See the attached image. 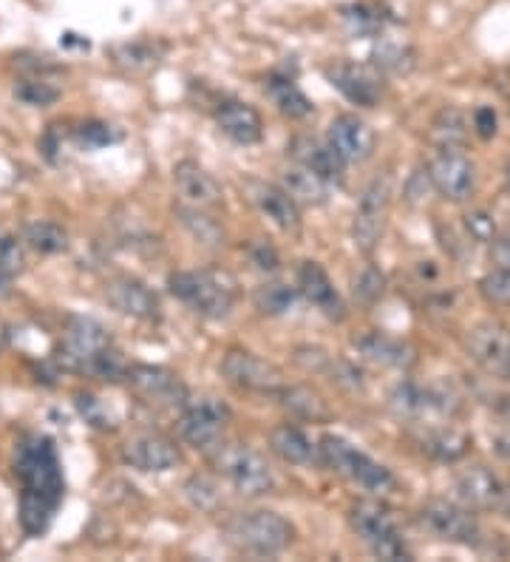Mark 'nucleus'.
Listing matches in <instances>:
<instances>
[{
    "label": "nucleus",
    "mask_w": 510,
    "mask_h": 562,
    "mask_svg": "<svg viewBox=\"0 0 510 562\" xmlns=\"http://www.w3.org/2000/svg\"><path fill=\"white\" fill-rule=\"evenodd\" d=\"M227 537L247 554L256 557H279L295 542V526L279 512L256 508L241 512L227 522Z\"/></svg>",
    "instance_id": "5"
},
{
    "label": "nucleus",
    "mask_w": 510,
    "mask_h": 562,
    "mask_svg": "<svg viewBox=\"0 0 510 562\" xmlns=\"http://www.w3.org/2000/svg\"><path fill=\"white\" fill-rule=\"evenodd\" d=\"M471 125H474V131L479 134L483 139H490L494 134H497V111L490 109V105H479V109L471 114Z\"/></svg>",
    "instance_id": "46"
},
{
    "label": "nucleus",
    "mask_w": 510,
    "mask_h": 562,
    "mask_svg": "<svg viewBox=\"0 0 510 562\" xmlns=\"http://www.w3.org/2000/svg\"><path fill=\"white\" fill-rule=\"evenodd\" d=\"M508 341L510 336L499 327V324H476L468 333L465 347H468V356L474 358L485 372L499 375L505 363V352H508Z\"/></svg>",
    "instance_id": "26"
},
{
    "label": "nucleus",
    "mask_w": 510,
    "mask_h": 562,
    "mask_svg": "<svg viewBox=\"0 0 510 562\" xmlns=\"http://www.w3.org/2000/svg\"><path fill=\"white\" fill-rule=\"evenodd\" d=\"M315 458L320 460V467L329 469L332 474H340V477H347L354 486H361L363 492L392 494L397 488V477L392 474V469L369 458L366 452H361L358 446H352L340 435H324L315 443Z\"/></svg>",
    "instance_id": "3"
},
{
    "label": "nucleus",
    "mask_w": 510,
    "mask_h": 562,
    "mask_svg": "<svg viewBox=\"0 0 510 562\" xmlns=\"http://www.w3.org/2000/svg\"><path fill=\"white\" fill-rule=\"evenodd\" d=\"M114 55H116V63H120V66H128L131 71H148L154 69L159 60L157 46L148 41H134V43H125V46H116Z\"/></svg>",
    "instance_id": "37"
},
{
    "label": "nucleus",
    "mask_w": 510,
    "mask_h": 562,
    "mask_svg": "<svg viewBox=\"0 0 510 562\" xmlns=\"http://www.w3.org/2000/svg\"><path fill=\"white\" fill-rule=\"evenodd\" d=\"M12 295V276L0 270V299H9Z\"/></svg>",
    "instance_id": "50"
},
{
    "label": "nucleus",
    "mask_w": 510,
    "mask_h": 562,
    "mask_svg": "<svg viewBox=\"0 0 510 562\" xmlns=\"http://www.w3.org/2000/svg\"><path fill=\"white\" fill-rule=\"evenodd\" d=\"M340 18H343V26L349 29V35L354 37L383 35L388 23H392V18L374 3H354V7L343 9Z\"/></svg>",
    "instance_id": "35"
},
{
    "label": "nucleus",
    "mask_w": 510,
    "mask_h": 562,
    "mask_svg": "<svg viewBox=\"0 0 510 562\" xmlns=\"http://www.w3.org/2000/svg\"><path fill=\"white\" fill-rule=\"evenodd\" d=\"M252 265L259 270H275L279 268V254L267 241H259V245H252Z\"/></svg>",
    "instance_id": "48"
},
{
    "label": "nucleus",
    "mask_w": 510,
    "mask_h": 562,
    "mask_svg": "<svg viewBox=\"0 0 510 562\" xmlns=\"http://www.w3.org/2000/svg\"><path fill=\"white\" fill-rule=\"evenodd\" d=\"M207 463L218 477H225L238 494L245 497H264V494L275 492V472L261 458L256 449L245 443H225L218 440L213 449H207Z\"/></svg>",
    "instance_id": "4"
},
{
    "label": "nucleus",
    "mask_w": 510,
    "mask_h": 562,
    "mask_svg": "<svg viewBox=\"0 0 510 562\" xmlns=\"http://www.w3.org/2000/svg\"><path fill=\"white\" fill-rule=\"evenodd\" d=\"M75 406H77V412L82 415V420H86L89 426H94V429H100V432H109V429H114V420H111L109 406L102 404L97 395H91V392H77Z\"/></svg>",
    "instance_id": "40"
},
{
    "label": "nucleus",
    "mask_w": 510,
    "mask_h": 562,
    "mask_svg": "<svg viewBox=\"0 0 510 562\" xmlns=\"http://www.w3.org/2000/svg\"><path fill=\"white\" fill-rule=\"evenodd\" d=\"M14 477L21 483L18 520L23 535L43 537L66 497L60 452L48 435H29L14 449Z\"/></svg>",
    "instance_id": "1"
},
{
    "label": "nucleus",
    "mask_w": 510,
    "mask_h": 562,
    "mask_svg": "<svg viewBox=\"0 0 510 562\" xmlns=\"http://www.w3.org/2000/svg\"><path fill=\"white\" fill-rule=\"evenodd\" d=\"M327 80L332 89L347 97L349 103L361 105V109H374L383 97V75L374 66L363 63H335L327 69Z\"/></svg>",
    "instance_id": "16"
},
{
    "label": "nucleus",
    "mask_w": 510,
    "mask_h": 562,
    "mask_svg": "<svg viewBox=\"0 0 510 562\" xmlns=\"http://www.w3.org/2000/svg\"><path fill=\"white\" fill-rule=\"evenodd\" d=\"M275 398H279L281 406H284V409L298 420H313V424H324V420L332 418V409H329L327 401L320 398L315 390H309V386H290V384H286L284 390L275 395Z\"/></svg>",
    "instance_id": "30"
},
{
    "label": "nucleus",
    "mask_w": 510,
    "mask_h": 562,
    "mask_svg": "<svg viewBox=\"0 0 510 562\" xmlns=\"http://www.w3.org/2000/svg\"><path fill=\"white\" fill-rule=\"evenodd\" d=\"M374 69L381 71H388V75H403V71H408L411 66H415V60H411V52H408L406 46H397V43H386V46H381V52L374 55Z\"/></svg>",
    "instance_id": "43"
},
{
    "label": "nucleus",
    "mask_w": 510,
    "mask_h": 562,
    "mask_svg": "<svg viewBox=\"0 0 510 562\" xmlns=\"http://www.w3.org/2000/svg\"><path fill=\"white\" fill-rule=\"evenodd\" d=\"M230 424V409L216 398H191L179 409V438L196 452H207L225 438Z\"/></svg>",
    "instance_id": "8"
},
{
    "label": "nucleus",
    "mask_w": 510,
    "mask_h": 562,
    "mask_svg": "<svg viewBox=\"0 0 510 562\" xmlns=\"http://www.w3.org/2000/svg\"><path fill=\"white\" fill-rule=\"evenodd\" d=\"M105 299L123 316L139 318V322H162L159 295L136 276H114L105 281Z\"/></svg>",
    "instance_id": "13"
},
{
    "label": "nucleus",
    "mask_w": 510,
    "mask_h": 562,
    "mask_svg": "<svg viewBox=\"0 0 510 562\" xmlns=\"http://www.w3.org/2000/svg\"><path fill=\"white\" fill-rule=\"evenodd\" d=\"M123 460L131 469H139V472L148 474H162L177 469L182 463V454H179L177 443L165 435L157 432H143L134 435L128 443L123 446Z\"/></svg>",
    "instance_id": "18"
},
{
    "label": "nucleus",
    "mask_w": 510,
    "mask_h": 562,
    "mask_svg": "<svg viewBox=\"0 0 510 562\" xmlns=\"http://www.w3.org/2000/svg\"><path fill=\"white\" fill-rule=\"evenodd\" d=\"M116 139H120V134H116L109 123H100V120H89V123H82L80 128H77V143H80L82 148H89V151L105 148V145L116 143Z\"/></svg>",
    "instance_id": "44"
},
{
    "label": "nucleus",
    "mask_w": 510,
    "mask_h": 562,
    "mask_svg": "<svg viewBox=\"0 0 510 562\" xmlns=\"http://www.w3.org/2000/svg\"><path fill=\"white\" fill-rule=\"evenodd\" d=\"M479 295L494 307H510V270H490L479 279Z\"/></svg>",
    "instance_id": "41"
},
{
    "label": "nucleus",
    "mask_w": 510,
    "mask_h": 562,
    "mask_svg": "<svg viewBox=\"0 0 510 562\" xmlns=\"http://www.w3.org/2000/svg\"><path fill=\"white\" fill-rule=\"evenodd\" d=\"M490 245H494V250H490V256H494V265L502 270H510V234L497 236V239L490 241Z\"/></svg>",
    "instance_id": "49"
},
{
    "label": "nucleus",
    "mask_w": 510,
    "mask_h": 562,
    "mask_svg": "<svg viewBox=\"0 0 510 562\" xmlns=\"http://www.w3.org/2000/svg\"><path fill=\"white\" fill-rule=\"evenodd\" d=\"M499 378L510 381V341H508V352H505V363H502V372H499Z\"/></svg>",
    "instance_id": "51"
},
{
    "label": "nucleus",
    "mask_w": 510,
    "mask_h": 562,
    "mask_svg": "<svg viewBox=\"0 0 510 562\" xmlns=\"http://www.w3.org/2000/svg\"><path fill=\"white\" fill-rule=\"evenodd\" d=\"M281 188H284V191L298 202V205H315V207L327 205L329 196H332L335 191V188L329 186V182H324L318 173H313L309 168H304V165L298 162L284 168V173H281Z\"/></svg>",
    "instance_id": "27"
},
{
    "label": "nucleus",
    "mask_w": 510,
    "mask_h": 562,
    "mask_svg": "<svg viewBox=\"0 0 510 562\" xmlns=\"http://www.w3.org/2000/svg\"><path fill=\"white\" fill-rule=\"evenodd\" d=\"M327 143L347 165L366 162L374 154V131L358 114H338L327 128Z\"/></svg>",
    "instance_id": "19"
},
{
    "label": "nucleus",
    "mask_w": 510,
    "mask_h": 562,
    "mask_svg": "<svg viewBox=\"0 0 510 562\" xmlns=\"http://www.w3.org/2000/svg\"><path fill=\"white\" fill-rule=\"evenodd\" d=\"M173 188L179 193V205L199 207V211H216L225 205V191L218 179L196 159H182L173 165Z\"/></svg>",
    "instance_id": "14"
},
{
    "label": "nucleus",
    "mask_w": 510,
    "mask_h": 562,
    "mask_svg": "<svg viewBox=\"0 0 510 562\" xmlns=\"http://www.w3.org/2000/svg\"><path fill=\"white\" fill-rule=\"evenodd\" d=\"M252 200H256L259 211L264 213L267 220L279 227V231H284V234H298L301 205L284 191V188L259 182V186H252Z\"/></svg>",
    "instance_id": "25"
},
{
    "label": "nucleus",
    "mask_w": 510,
    "mask_h": 562,
    "mask_svg": "<svg viewBox=\"0 0 510 562\" xmlns=\"http://www.w3.org/2000/svg\"><path fill=\"white\" fill-rule=\"evenodd\" d=\"M417 443L437 463H456L471 452V438L454 426H429Z\"/></svg>",
    "instance_id": "28"
},
{
    "label": "nucleus",
    "mask_w": 510,
    "mask_h": 562,
    "mask_svg": "<svg viewBox=\"0 0 510 562\" xmlns=\"http://www.w3.org/2000/svg\"><path fill=\"white\" fill-rule=\"evenodd\" d=\"M499 512H502L505 517H510V488H508V492H505L502 503H499Z\"/></svg>",
    "instance_id": "52"
},
{
    "label": "nucleus",
    "mask_w": 510,
    "mask_h": 562,
    "mask_svg": "<svg viewBox=\"0 0 510 562\" xmlns=\"http://www.w3.org/2000/svg\"><path fill=\"white\" fill-rule=\"evenodd\" d=\"M298 293L304 295L313 307H318L324 316L332 318V322H343V318H347V304H343L338 288H335L329 273L320 268L318 261H301Z\"/></svg>",
    "instance_id": "22"
},
{
    "label": "nucleus",
    "mask_w": 510,
    "mask_h": 562,
    "mask_svg": "<svg viewBox=\"0 0 510 562\" xmlns=\"http://www.w3.org/2000/svg\"><path fill=\"white\" fill-rule=\"evenodd\" d=\"M505 186H508V193H510V157L508 162H505Z\"/></svg>",
    "instance_id": "53"
},
{
    "label": "nucleus",
    "mask_w": 510,
    "mask_h": 562,
    "mask_svg": "<svg viewBox=\"0 0 510 562\" xmlns=\"http://www.w3.org/2000/svg\"><path fill=\"white\" fill-rule=\"evenodd\" d=\"M216 123L225 137L238 145H256L264 137V120L250 103L241 100H222L216 109Z\"/></svg>",
    "instance_id": "23"
},
{
    "label": "nucleus",
    "mask_w": 510,
    "mask_h": 562,
    "mask_svg": "<svg viewBox=\"0 0 510 562\" xmlns=\"http://www.w3.org/2000/svg\"><path fill=\"white\" fill-rule=\"evenodd\" d=\"M270 449L290 467H309L315 460V443L306 438L304 429L293 424H281L272 429Z\"/></svg>",
    "instance_id": "29"
},
{
    "label": "nucleus",
    "mask_w": 510,
    "mask_h": 562,
    "mask_svg": "<svg viewBox=\"0 0 510 562\" xmlns=\"http://www.w3.org/2000/svg\"><path fill=\"white\" fill-rule=\"evenodd\" d=\"M295 302H298V288L293 284H286V281H264L256 288L252 293V304L259 310L261 316H286V313H293Z\"/></svg>",
    "instance_id": "33"
},
{
    "label": "nucleus",
    "mask_w": 510,
    "mask_h": 562,
    "mask_svg": "<svg viewBox=\"0 0 510 562\" xmlns=\"http://www.w3.org/2000/svg\"><path fill=\"white\" fill-rule=\"evenodd\" d=\"M388 202H392V191H388L386 177L372 179L361 200H358L352 222V239L354 247H358L363 256H372L374 250H377V245H381L388 220Z\"/></svg>",
    "instance_id": "11"
},
{
    "label": "nucleus",
    "mask_w": 510,
    "mask_h": 562,
    "mask_svg": "<svg viewBox=\"0 0 510 562\" xmlns=\"http://www.w3.org/2000/svg\"><path fill=\"white\" fill-rule=\"evenodd\" d=\"M383 293H386V276H383L381 268L374 265H366L361 270V276L354 279V299L363 304V307H374L381 302Z\"/></svg>",
    "instance_id": "39"
},
{
    "label": "nucleus",
    "mask_w": 510,
    "mask_h": 562,
    "mask_svg": "<svg viewBox=\"0 0 510 562\" xmlns=\"http://www.w3.org/2000/svg\"><path fill=\"white\" fill-rule=\"evenodd\" d=\"M420 522L431 535L456 546H483V526L463 503L431 501L420 508Z\"/></svg>",
    "instance_id": "12"
},
{
    "label": "nucleus",
    "mask_w": 510,
    "mask_h": 562,
    "mask_svg": "<svg viewBox=\"0 0 510 562\" xmlns=\"http://www.w3.org/2000/svg\"><path fill=\"white\" fill-rule=\"evenodd\" d=\"M177 213L182 216V225L196 236L202 245H218L222 241V227L216 225V220L211 216V211H199V207L179 205Z\"/></svg>",
    "instance_id": "36"
},
{
    "label": "nucleus",
    "mask_w": 510,
    "mask_h": 562,
    "mask_svg": "<svg viewBox=\"0 0 510 562\" xmlns=\"http://www.w3.org/2000/svg\"><path fill=\"white\" fill-rule=\"evenodd\" d=\"M497 452L510 458V401L499 406V432H497Z\"/></svg>",
    "instance_id": "47"
},
{
    "label": "nucleus",
    "mask_w": 510,
    "mask_h": 562,
    "mask_svg": "<svg viewBox=\"0 0 510 562\" xmlns=\"http://www.w3.org/2000/svg\"><path fill=\"white\" fill-rule=\"evenodd\" d=\"M125 384L148 406L157 409H182L191 401V390L182 378L159 363H131L125 372Z\"/></svg>",
    "instance_id": "10"
},
{
    "label": "nucleus",
    "mask_w": 510,
    "mask_h": 562,
    "mask_svg": "<svg viewBox=\"0 0 510 562\" xmlns=\"http://www.w3.org/2000/svg\"><path fill=\"white\" fill-rule=\"evenodd\" d=\"M222 375L238 392H250V395H272L275 398L286 386L284 372L250 350H227L222 358Z\"/></svg>",
    "instance_id": "9"
},
{
    "label": "nucleus",
    "mask_w": 510,
    "mask_h": 562,
    "mask_svg": "<svg viewBox=\"0 0 510 562\" xmlns=\"http://www.w3.org/2000/svg\"><path fill=\"white\" fill-rule=\"evenodd\" d=\"M111 347H114V341H111L109 329L102 327L100 322H94V318H71L66 333H63L57 361L63 363V370L94 378L97 363Z\"/></svg>",
    "instance_id": "7"
},
{
    "label": "nucleus",
    "mask_w": 510,
    "mask_h": 562,
    "mask_svg": "<svg viewBox=\"0 0 510 562\" xmlns=\"http://www.w3.org/2000/svg\"><path fill=\"white\" fill-rule=\"evenodd\" d=\"M354 350L361 352V358L377 363V367H392V370H406L417 361L415 347H408L406 341L386 333H366V336L354 338Z\"/></svg>",
    "instance_id": "24"
},
{
    "label": "nucleus",
    "mask_w": 510,
    "mask_h": 562,
    "mask_svg": "<svg viewBox=\"0 0 510 562\" xmlns=\"http://www.w3.org/2000/svg\"><path fill=\"white\" fill-rule=\"evenodd\" d=\"M290 157H293V162L304 165L313 173H318L332 188H343V182H347V162L335 154V148L329 143H320V139L301 134L290 145Z\"/></svg>",
    "instance_id": "21"
},
{
    "label": "nucleus",
    "mask_w": 510,
    "mask_h": 562,
    "mask_svg": "<svg viewBox=\"0 0 510 562\" xmlns=\"http://www.w3.org/2000/svg\"><path fill=\"white\" fill-rule=\"evenodd\" d=\"M170 295L196 316L222 322L236 307V281L218 270H177L168 276Z\"/></svg>",
    "instance_id": "2"
},
{
    "label": "nucleus",
    "mask_w": 510,
    "mask_h": 562,
    "mask_svg": "<svg viewBox=\"0 0 510 562\" xmlns=\"http://www.w3.org/2000/svg\"><path fill=\"white\" fill-rule=\"evenodd\" d=\"M465 231H468L474 241L490 245V241L497 239V220L485 211H471L468 216H465Z\"/></svg>",
    "instance_id": "45"
},
{
    "label": "nucleus",
    "mask_w": 510,
    "mask_h": 562,
    "mask_svg": "<svg viewBox=\"0 0 510 562\" xmlns=\"http://www.w3.org/2000/svg\"><path fill=\"white\" fill-rule=\"evenodd\" d=\"M14 97H18L21 103L43 109V105H52L60 100V89L52 86L48 80H43V77H26V80H21L14 86Z\"/></svg>",
    "instance_id": "38"
},
{
    "label": "nucleus",
    "mask_w": 510,
    "mask_h": 562,
    "mask_svg": "<svg viewBox=\"0 0 510 562\" xmlns=\"http://www.w3.org/2000/svg\"><path fill=\"white\" fill-rule=\"evenodd\" d=\"M349 526L363 540L369 551L377 560H411L406 540H403L400 528L388 517L386 508L374 501L352 503L349 508Z\"/></svg>",
    "instance_id": "6"
},
{
    "label": "nucleus",
    "mask_w": 510,
    "mask_h": 562,
    "mask_svg": "<svg viewBox=\"0 0 510 562\" xmlns=\"http://www.w3.org/2000/svg\"><path fill=\"white\" fill-rule=\"evenodd\" d=\"M388 406L400 420H415L422 426L451 412L449 398L442 392L417 384V381H400L388 395Z\"/></svg>",
    "instance_id": "15"
},
{
    "label": "nucleus",
    "mask_w": 510,
    "mask_h": 562,
    "mask_svg": "<svg viewBox=\"0 0 510 562\" xmlns=\"http://www.w3.org/2000/svg\"><path fill=\"white\" fill-rule=\"evenodd\" d=\"M454 488L456 501L463 503L465 508H471V512H490V508H499L505 492H508V486L499 481V474L490 472L488 467H471L465 469V472H460L456 474Z\"/></svg>",
    "instance_id": "20"
},
{
    "label": "nucleus",
    "mask_w": 510,
    "mask_h": 562,
    "mask_svg": "<svg viewBox=\"0 0 510 562\" xmlns=\"http://www.w3.org/2000/svg\"><path fill=\"white\" fill-rule=\"evenodd\" d=\"M267 91H270L275 109L290 120H304L313 114V100L298 89V82L286 75H272L267 82Z\"/></svg>",
    "instance_id": "32"
},
{
    "label": "nucleus",
    "mask_w": 510,
    "mask_h": 562,
    "mask_svg": "<svg viewBox=\"0 0 510 562\" xmlns=\"http://www.w3.org/2000/svg\"><path fill=\"white\" fill-rule=\"evenodd\" d=\"M429 179L440 196L451 202H465L476 188V168L465 154L440 151L429 162Z\"/></svg>",
    "instance_id": "17"
},
{
    "label": "nucleus",
    "mask_w": 510,
    "mask_h": 562,
    "mask_svg": "<svg viewBox=\"0 0 510 562\" xmlns=\"http://www.w3.org/2000/svg\"><path fill=\"white\" fill-rule=\"evenodd\" d=\"M23 245L43 256H57L68 250V231L57 222L37 220L23 227Z\"/></svg>",
    "instance_id": "34"
},
{
    "label": "nucleus",
    "mask_w": 510,
    "mask_h": 562,
    "mask_svg": "<svg viewBox=\"0 0 510 562\" xmlns=\"http://www.w3.org/2000/svg\"><path fill=\"white\" fill-rule=\"evenodd\" d=\"M0 270L14 276H21L26 270V250H23V241L18 236H12L9 231H0Z\"/></svg>",
    "instance_id": "42"
},
{
    "label": "nucleus",
    "mask_w": 510,
    "mask_h": 562,
    "mask_svg": "<svg viewBox=\"0 0 510 562\" xmlns=\"http://www.w3.org/2000/svg\"><path fill=\"white\" fill-rule=\"evenodd\" d=\"M471 123L463 111L454 109V105H445V109L431 120V143L440 148V151H460L468 139Z\"/></svg>",
    "instance_id": "31"
}]
</instances>
